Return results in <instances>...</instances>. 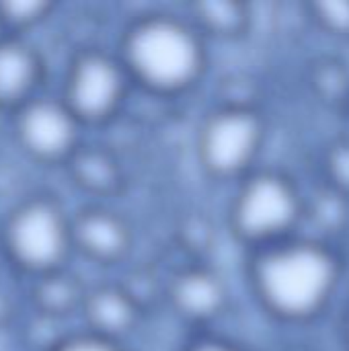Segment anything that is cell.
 <instances>
[{
  "instance_id": "cell-11",
  "label": "cell",
  "mask_w": 349,
  "mask_h": 351,
  "mask_svg": "<svg viewBox=\"0 0 349 351\" xmlns=\"http://www.w3.org/2000/svg\"><path fill=\"white\" fill-rule=\"evenodd\" d=\"M45 78V62L21 35H0V111L14 113L35 99Z\"/></svg>"
},
{
  "instance_id": "cell-20",
  "label": "cell",
  "mask_w": 349,
  "mask_h": 351,
  "mask_svg": "<svg viewBox=\"0 0 349 351\" xmlns=\"http://www.w3.org/2000/svg\"><path fill=\"white\" fill-rule=\"evenodd\" d=\"M12 317V302L8 298V294L4 290H0V329H4L8 325Z\"/></svg>"
},
{
  "instance_id": "cell-13",
  "label": "cell",
  "mask_w": 349,
  "mask_h": 351,
  "mask_svg": "<svg viewBox=\"0 0 349 351\" xmlns=\"http://www.w3.org/2000/svg\"><path fill=\"white\" fill-rule=\"evenodd\" d=\"M88 288L66 267L31 278L29 302L37 317L49 321H64L72 315H80Z\"/></svg>"
},
{
  "instance_id": "cell-7",
  "label": "cell",
  "mask_w": 349,
  "mask_h": 351,
  "mask_svg": "<svg viewBox=\"0 0 349 351\" xmlns=\"http://www.w3.org/2000/svg\"><path fill=\"white\" fill-rule=\"evenodd\" d=\"M12 117V132L19 148L35 162L66 167L82 146V123L68 109L62 97L37 95L19 107Z\"/></svg>"
},
{
  "instance_id": "cell-19",
  "label": "cell",
  "mask_w": 349,
  "mask_h": 351,
  "mask_svg": "<svg viewBox=\"0 0 349 351\" xmlns=\"http://www.w3.org/2000/svg\"><path fill=\"white\" fill-rule=\"evenodd\" d=\"M181 351H249L245 350L241 343L232 341L230 337H224V335H216V333H210V331H202V333H195L183 348Z\"/></svg>"
},
{
  "instance_id": "cell-16",
  "label": "cell",
  "mask_w": 349,
  "mask_h": 351,
  "mask_svg": "<svg viewBox=\"0 0 349 351\" xmlns=\"http://www.w3.org/2000/svg\"><path fill=\"white\" fill-rule=\"evenodd\" d=\"M306 8L321 31L349 41V0H321L306 4Z\"/></svg>"
},
{
  "instance_id": "cell-15",
  "label": "cell",
  "mask_w": 349,
  "mask_h": 351,
  "mask_svg": "<svg viewBox=\"0 0 349 351\" xmlns=\"http://www.w3.org/2000/svg\"><path fill=\"white\" fill-rule=\"evenodd\" d=\"M56 8L49 0H2L0 31L4 35H25L29 29L45 21Z\"/></svg>"
},
{
  "instance_id": "cell-1",
  "label": "cell",
  "mask_w": 349,
  "mask_h": 351,
  "mask_svg": "<svg viewBox=\"0 0 349 351\" xmlns=\"http://www.w3.org/2000/svg\"><path fill=\"white\" fill-rule=\"evenodd\" d=\"M339 251L315 237L249 251L247 282L259 308L278 323L306 325L325 315L344 282Z\"/></svg>"
},
{
  "instance_id": "cell-8",
  "label": "cell",
  "mask_w": 349,
  "mask_h": 351,
  "mask_svg": "<svg viewBox=\"0 0 349 351\" xmlns=\"http://www.w3.org/2000/svg\"><path fill=\"white\" fill-rule=\"evenodd\" d=\"M167 300L173 313L187 325L206 329L228 308V288L224 278L208 265L193 263L181 267L167 286Z\"/></svg>"
},
{
  "instance_id": "cell-6",
  "label": "cell",
  "mask_w": 349,
  "mask_h": 351,
  "mask_svg": "<svg viewBox=\"0 0 349 351\" xmlns=\"http://www.w3.org/2000/svg\"><path fill=\"white\" fill-rule=\"evenodd\" d=\"M132 86L117 51L82 47L66 66L60 97L84 128L103 125L119 115Z\"/></svg>"
},
{
  "instance_id": "cell-14",
  "label": "cell",
  "mask_w": 349,
  "mask_h": 351,
  "mask_svg": "<svg viewBox=\"0 0 349 351\" xmlns=\"http://www.w3.org/2000/svg\"><path fill=\"white\" fill-rule=\"evenodd\" d=\"M187 19L208 41H239L251 31L253 10L241 0H195L187 4Z\"/></svg>"
},
{
  "instance_id": "cell-17",
  "label": "cell",
  "mask_w": 349,
  "mask_h": 351,
  "mask_svg": "<svg viewBox=\"0 0 349 351\" xmlns=\"http://www.w3.org/2000/svg\"><path fill=\"white\" fill-rule=\"evenodd\" d=\"M327 187L349 199V138L331 142L323 156Z\"/></svg>"
},
{
  "instance_id": "cell-9",
  "label": "cell",
  "mask_w": 349,
  "mask_h": 351,
  "mask_svg": "<svg viewBox=\"0 0 349 351\" xmlns=\"http://www.w3.org/2000/svg\"><path fill=\"white\" fill-rule=\"evenodd\" d=\"M74 251L97 265L121 263L132 247L134 232L130 222L115 210L91 204L72 214Z\"/></svg>"
},
{
  "instance_id": "cell-21",
  "label": "cell",
  "mask_w": 349,
  "mask_h": 351,
  "mask_svg": "<svg viewBox=\"0 0 349 351\" xmlns=\"http://www.w3.org/2000/svg\"><path fill=\"white\" fill-rule=\"evenodd\" d=\"M344 335H346V346L349 348V302L346 308V319H344Z\"/></svg>"
},
{
  "instance_id": "cell-12",
  "label": "cell",
  "mask_w": 349,
  "mask_h": 351,
  "mask_svg": "<svg viewBox=\"0 0 349 351\" xmlns=\"http://www.w3.org/2000/svg\"><path fill=\"white\" fill-rule=\"evenodd\" d=\"M70 181L93 197H111L123 187V169L117 156L99 144H84L66 162Z\"/></svg>"
},
{
  "instance_id": "cell-2",
  "label": "cell",
  "mask_w": 349,
  "mask_h": 351,
  "mask_svg": "<svg viewBox=\"0 0 349 351\" xmlns=\"http://www.w3.org/2000/svg\"><path fill=\"white\" fill-rule=\"evenodd\" d=\"M117 56L134 86L163 99L193 90L208 72V39L173 12H144L119 37Z\"/></svg>"
},
{
  "instance_id": "cell-10",
  "label": "cell",
  "mask_w": 349,
  "mask_h": 351,
  "mask_svg": "<svg viewBox=\"0 0 349 351\" xmlns=\"http://www.w3.org/2000/svg\"><path fill=\"white\" fill-rule=\"evenodd\" d=\"M84 331L125 343L144 319L142 300L119 282L88 288L80 311Z\"/></svg>"
},
{
  "instance_id": "cell-4",
  "label": "cell",
  "mask_w": 349,
  "mask_h": 351,
  "mask_svg": "<svg viewBox=\"0 0 349 351\" xmlns=\"http://www.w3.org/2000/svg\"><path fill=\"white\" fill-rule=\"evenodd\" d=\"M0 241L4 257L31 278L62 269L74 251L72 216L51 195H31L8 212Z\"/></svg>"
},
{
  "instance_id": "cell-3",
  "label": "cell",
  "mask_w": 349,
  "mask_h": 351,
  "mask_svg": "<svg viewBox=\"0 0 349 351\" xmlns=\"http://www.w3.org/2000/svg\"><path fill=\"white\" fill-rule=\"evenodd\" d=\"M306 199L296 181L276 169H255L237 183L228 206V228L249 251L286 241L298 232Z\"/></svg>"
},
{
  "instance_id": "cell-5",
  "label": "cell",
  "mask_w": 349,
  "mask_h": 351,
  "mask_svg": "<svg viewBox=\"0 0 349 351\" xmlns=\"http://www.w3.org/2000/svg\"><path fill=\"white\" fill-rule=\"evenodd\" d=\"M265 136V119L253 105H218L206 113L197 128V162L208 177L239 183L255 171Z\"/></svg>"
},
{
  "instance_id": "cell-18",
  "label": "cell",
  "mask_w": 349,
  "mask_h": 351,
  "mask_svg": "<svg viewBox=\"0 0 349 351\" xmlns=\"http://www.w3.org/2000/svg\"><path fill=\"white\" fill-rule=\"evenodd\" d=\"M47 351H132L125 343L111 341L88 331H78L70 335H62Z\"/></svg>"
}]
</instances>
